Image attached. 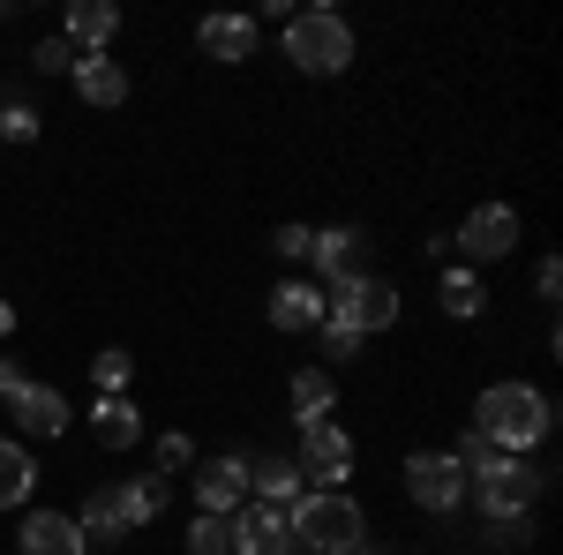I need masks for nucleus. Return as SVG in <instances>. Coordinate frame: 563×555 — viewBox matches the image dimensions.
<instances>
[{
  "label": "nucleus",
  "mask_w": 563,
  "mask_h": 555,
  "mask_svg": "<svg viewBox=\"0 0 563 555\" xmlns=\"http://www.w3.org/2000/svg\"><path fill=\"white\" fill-rule=\"evenodd\" d=\"M474 428L504 451V458H526V451H541V443H549L556 406H549L533 384H488L474 398Z\"/></svg>",
  "instance_id": "nucleus-1"
},
{
  "label": "nucleus",
  "mask_w": 563,
  "mask_h": 555,
  "mask_svg": "<svg viewBox=\"0 0 563 555\" xmlns=\"http://www.w3.org/2000/svg\"><path fill=\"white\" fill-rule=\"evenodd\" d=\"M294 525V555H361L368 548V518L346 488H308L301 503L286 511Z\"/></svg>",
  "instance_id": "nucleus-2"
},
{
  "label": "nucleus",
  "mask_w": 563,
  "mask_h": 555,
  "mask_svg": "<svg viewBox=\"0 0 563 555\" xmlns=\"http://www.w3.org/2000/svg\"><path fill=\"white\" fill-rule=\"evenodd\" d=\"M286 60L301 68V76H346L353 68V31L339 8H294V23H286Z\"/></svg>",
  "instance_id": "nucleus-3"
},
{
  "label": "nucleus",
  "mask_w": 563,
  "mask_h": 555,
  "mask_svg": "<svg viewBox=\"0 0 563 555\" xmlns=\"http://www.w3.org/2000/svg\"><path fill=\"white\" fill-rule=\"evenodd\" d=\"M323 323H339V331H353V338L390 331V323H398V293H390L384 278H368V270H346V278L323 286Z\"/></svg>",
  "instance_id": "nucleus-4"
},
{
  "label": "nucleus",
  "mask_w": 563,
  "mask_h": 555,
  "mask_svg": "<svg viewBox=\"0 0 563 555\" xmlns=\"http://www.w3.org/2000/svg\"><path fill=\"white\" fill-rule=\"evenodd\" d=\"M549 488V473L533 466V458H496L488 473L466 480V496L481 503V518H533V496Z\"/></svg>",
  "instance_id": "nucleus-5"
},
{
  "label": "nucleus",
  "mask_w": 563,
  "mask_h": 555,
  "mask_svg": "<svg viewBox=\"0 0 563 555\" xmlns=\"http://www.w3.org/2000/svg\"><path fill=\"white\" fill-rule=\"evenodd\" d=\"M406 496L435 518L459 511V503H466V466H459L451 451H413V458H406Z\"/></svg>",
  "instance_id": "nucleus-6"
},
{
  "label": "nucleus",
  "mask_w": 563,
  "mask_h": 555,
  "mask_svg": "<svg viewBox=\"0 0 563 555\" xmlns=\"http://www.w3.org/2000/svg\"><path fill=\"white\" fill-rule=\"evenodd\" d=\"M294 466H301V480L339 488V480L353 473V435H346L339 421H308V428H301V458H294Z\"/></svg>",
  "instance_id": "nucleus-7"
},
{
  "label": "nucleus",
  "mask_w": 563,
  "mask_h": 555,
  "mask_svg": "<svg viewBox=\"0 0 563 555\" xmlns=\"http://www.w3.org/2000/svg\"><path fill=\"white\" fill-rule=\"evenodd\" d=\"M519 248V211L511 203H481V211H466V225H459V256L466 263H496Z\"/></svg>",
  "instance_id": "nucleus-8"
},
{
  "label": "nucleus",
  "mask_w": 563,
  "mask_h": 555,
  "mask_svg": "<svg viewBox=\"0 0 563 555\" xmlns=\"http://www.w3.org/2000/svg\"><path fill=\"white\" fill-rule=\"evenodd\" d=\"M225 525H233V555H294V525L271 503H241Z\"/></svg>",
  "instance_id": "nucleus-9"
},
{
  "label": "nucleus",
  "mask_w": 563,
  "mask_h": 555,
  "mask_svg": "<svg viewBox=\"0 0 563 555\" xmlns=\"http://www.w3.org/2000/svg\"><path fill=\"white\" fill-rule=\"evenodd\" d=\"M241 496H249V458H241V451L196 466V503H203V518H233V511H241Z\"/></svg>",
  "instance_id": "nucleus-10"
},
{
  "label": "nucleus",
  "mask_w": 563,
  "mask_h": 555,
  "mask_svg": "<svg viewBox=\"0 0 563 555\" xmlns=\"http://www.w3.org/2000/svg\"><path fill=\"white\" fill-rule=\"evenodd\" d=\"M0 406H8L15 421L31 428V435H60V428H68V398H60V390H53V384H31V376H23V384H15V390H8Z\"/></svg>",
  "instance_id": "nucleus-11"
},
{
  "label": "nucleus",
  "mask_w": 563,
  "mask_h": 555,
  "mask_svg": "<svg viewBox=\"0 0 563 555\" xmlns=\"http://www.w3.org/2000/svg\"><path fill=\"white\" fill-rule=\"evenodd\" d=\"M15 548H23V555H84L90 541L76 533V518H68V511H31V518H23V533H15Z\"/></svg>",
  "instance_id": "nucleus-12"
},
{
  "label": "nucleus",
  "mask_w": 563,
  "mask_h": 555,
  "mask_svg": "<svg viewBox=\"0 0 563 555\" xmlns=\"http://www.w3.org/2000/svg\"><path fill=\"white\" fill-rule=\"evenodd\" d=\"M68 76H76V98H84V106H121V98H129V68H121L113 53H76Z\"/></svg>",
  "instance_id": "nucleus-13"
},
{
  "label": "nucleus",
  "mask_w": 563,
  "mask_h": 555,
  "mask_svg": "<svg viewBox=\"0 0 563 555\" xmlns=\"http://www.w3.org/2000/svg\"><path fill=\"white\" fill-rule=\"evenodd\" d=\"M249 488H256V503H271V511H294L308 496V480L294 458H249Z\"/></svg>",
  "instance_id": "nucleus-14"
},
{
  "label": "nucleus",
  "mask_w": 563,
  "mask_h": 555,
  "mask_svg": "<svg viewBox=\"0 0 563 555\" xmlns=\"http://www.w3.org/2000/svg\"><path fill=\"white\" fill-rule=\"evenodd\" d=\"M113 38H121V8L113 0H76L68 8V45L76 53H106Z\"/></svg>",
  "instance_id": "nucleus-15"
},
{
  "label": "nucleus",
  "mask_w": 563,
  "mask_h": 555,
  "mask_svg": "<svg viewBox=\"0 0 563 555\" xmlns=\"http://www.w3.org/2000/svg\"><path fill=\"white\" fill-rule=\"evenodd\" d=\"M196 45L211 60H249L256 53V15H203L196 23Z\"/></svg>",
  "instance_id": "nucleus-16"
},
{
  "label": "nucleus",
  "mask_w": 563,
  "mask_h": 555,
  "mask_svg": "<svg viewBox=\"0 0 563 555\" xmlns=\"http://www.w3.org/2000/svg\"><path fill=\"white\" fill-rule=\"evenodd\" d=\"M271 323H278V331H323V286L286 278V286L271 293Z\"/></svg>",
  "instance_id": "nucleus-17"
},
{
  "label": "nucleus",
  "mask_w": 563,
  "mask_h": 555,
  "mask_svg": "<svg viewBox=\"0 0 563 555\" xmlns=\"http://www.w3.org/2000/svg\"><path fill=\"white\" fill-rule=\"evenodd\" d=\"M31 488H38V458H31L23 443H8V435H0V511H23V503H31Z\"/></svg>",
  "instance_id": "nucleus-18"
},
{
  "label": "nucleus",
  "mask_w": 563,
  "mask_h": 555,
  "mask_svg": "<svg viewBox=\"0 0 563 555\" xmlns=\"http://www.w3.org/2000/svg\"><path fill=\"white\" fill-rule=\"evenodd\" d=\"M90 428H98L106 451H135V443H143V413H135L129 398H98V406H90Z\"/></svg>",
  "instance_id": "nucleus-19"
},
{
  "label": "nucleus",
  "mask_w": 563,
  "mask_h": 555,
  "mask_svg": "<svg viewBox=\"0 0 563 555\" xmlns=\"http://www.w3.org/2000/svg\"><path fill=\"white\" fill-rule=\"evenodd\" d=\"M113 503L129 518V533H143L151 518H166V480L158 473H143V480H113Z\"/></svg>",
  "instance_id": "nucleus-20"
},
{
  "label": "nucleus",
  "mask_w": 563,
  "mask_h": 555,
  "mask_svg": "<svg viewBox=\"0 0 563 555\" xmlns=\"http://www.w3.org/2000/svg\"><path fill=\"white\" fill-rule=\"evenodd\" d=\"M76 533H84V541H121V533H129V518H121V503H113V480L84 496V511H76Z\"/></svg>",
  "instance_id": "nucleus-21"
},
{
  "label": "nucleus",
  "mask_w": 563,
  "mask_h": 555,
  "mask_svg": "<svg viewBox=\"0 0 563 555\" xmlns=\"http://www.w3.org/2000/svg\"><path fill=\"white\" fill-rule=\"evenodd\" d=\"M331 398H339V384H331V376H323V368H301V376H294V421H331Z\"/></svg>",
  "instance_id": "nucleus-22"
},
{
  "label": "nucleus",
  "mask_w": 563,
  "mask_h": 555,
  "mask_svg": "<svg viewBox=\"0 0 563 555\" xmlns=\"http://www.w3.org/2000/svg\"><path fill=\"white\" fill-rule=\"evenodd\" d=\"M353 248H361V233H353V225H331V233H316V241H308V263H316L323 278H346Z\"/></svg>",
  "instance_id": "nucleus-23"
},
{
  "label": "nucleus",
  "mask_w": 563,
  "mask_h": 555,
  "mask_svg": "<svg viewBox=\"0 0 563 555\" xmlns=\"http://www.w3.org/2000/svg\"><path fill=\"white\" fill-rule=\"evenodd\" d=\"M443 308H451L459 323H474L481 308H488V293H481V270H466V263H459V270H443Z\"/></svg>",
  "instance_id": "nucleus-24"
},
{
  "label": "nucleus",
  "mask_w": 563,
  "mask_h": 555,
  "mask_svg": "<svg viewBox=\"0 0 563 555\" xmlns=\"http://www.w3.org/2000/svg\"><path fill=\"white\" fill-rule=\"evenodd\" d=\"M129 376H135V360L121 353V345H106V353L90 360V384H98V398H121V390H129Z\"/></svg>",
  "instance_id": "nucleus-25"
},
{
  "label": "nucleus",
  "mask_w": 563,
  "mask_h": 555,
  "mask_svg": "<svg viewBox=\"0 0 563 555\" xmlns=\"http://www.w3.org/2000/svg\"><path fill=\"white\" fill-rule=\"evenodd\" d=\"M481 541H488L496 555H519V548H533V518H488Z\"/></svg>",
  "instance_id": "nucleus-26"
},
{
  "label": "nucleus",
  "mask_w": 563,
  "mask_h": 555,
  "mask_svg": "<svg viewBox=\"0 0 563 555\" xmlns=\"http://www.w3.org/2000/svg\"><path fill=\"white\" fill-rule=\"evenodd\" d=\"M188 555H233V525L225 518H196L188 525Z\"/></svg>",
  "instance_id": "nucleus-27"
},
{
  "label": "nucleus",
  "mask_w": 563,
  "mask_h": 555,
  "mask_svg": "<svg viewBox=\"0 0 563 555\" xmlns=\"http://www.w3.org/2000/svg\"><path fill=\"white\" fill-rule=\"evenodd\" d=\"M451 458H459V466H466V480H474V473H488V466H496V458H504V451H496V443H488V435H481V428H466V435H459V451H451Z\"/></svg>",
  "instance_id": "nucleus-28"
},
{
  "label": "nucleus",
  "mask_w": 563,
  "mask_h": 555,
  "mask_svg": "<svg viewBox=\"0 0 563 555\" xmlns=\"http://www.w3.org/2000/svg\"><path fill=\"white\" fill-rule=\"evenodd\" d=\"M31 68H38V76H68V68H76V45H68V38H38Z\"/></svg>",
  "instance_id": "nucleus-29"
},
{
  "label": "nucleus",
  "mask_w": 563,
  "mask_h": 555,
  "mask_svg": "<svg viewBox=\"0 0 563 555\" xmlns=\"http://www.w3.org/2000/svg\"><path fill=\"white\" fill-rule=\"evenodd\" d=\"M0 135H8V143H31V135H38V113H31V106H0Z\"/></svg>",
  "instance_id": "nucleus-30"
},
{
  "label": "nucleus",
  "mask_w": 563,
  "mask_h": 555,
  "mask_svg": "<svg viewBox=\"0 0 563 555\" xmlns=\"http://www.w3.org/2000/svg\"><path fill=\"white\" fill-rule=\"evenodd\" d=\"M308 241H316L308 225H278V233H271V248H278L286 263H308Z\"/></svg>",
  "instance_id": "nucleus-31"
},
{
  "label": "nucleus",
  "mask_w": 563,
  "mask_h": 555,
  "mask_svg": "<svg viewBox=\"0 0 563 555\" xmlns=\"http://www.w3.org/2000/svg\"><path fill=\"white\" fill-rule=\"evenodd\" d=\"M180 466H196V443L188 435H158V473H180Z\"/></svg>",
  "instance_id": "nucleus-32"
},
{
  "label": "nucleus",
  "mask_w": 563,
  "mask_h": 555,
  "mask_svg": "<svg viewBox=\"0 0 563 555\" xmlns=\"http://www.w3.org/2000/svg\"><path fill=\"white\" fill-rule=\"evenodd\" d=\"M353 353H361V338H353V331H339V323H323V360H339V368H346Z\"/></svg>",
  "instance_id": "nucleus-33"
},
{
  "label": "nucleus",
  "mask_w": 563,
  "mask_h": 555,
  "mask_svg": "<svg viewBox=\"0 0 563 555\" xmlns=\"http://www.w3.org/2000/svg\"><path fill=\"white\" fill-rule=\"evenodd\" d=\"M556 286H563V270H556V256H549L541 270H533V293H541V300H556Z\"/></svg>",
  "instance_id": "nucleus-34"
},
{
  "label": "nucleus",
  "mask_w": 563,
  "mask_h": 555,
  "mask_svg": "<svg viewBox=\"0 0 563 555\" xmlns=\"http://www.w3.org/2000/svg\"><path fill=\"white\" fill-rule=\"evenodd\" d=\"M15 384H23V360H0V398H8Z\"/></svg>",
  "instance_id": "nucleus-35"
},
{
  "label": "nucleus",
  "mask_w": 563,
  "mask_h": 555,
  "mask_svg": "<svg viewBox=\"0 0 563 555\" xmlns=\"http://www.w3.org/2000/svg\"><path fill=\"white\" fill-rule=\"evenodd\" d=\"M8 331H15V308H8V300H0V338H8Z\"/></svg>",
  "instance_id": "nucleus-36"
},
{
  "label": "nucleus",
  "mask_w": 563,
  "mask_h": 555,
  "mask_svg": "<svg viewBox=\"0 0 563 555\" xmlns=\"http://www.w3.org/2000/svg\"><path fill=\"white\" fill-rule=\"evenodd\" d=\"M413 555H429V548H413Z\"/></svg>",
  "instance_id": "nucleus-37"
}]
</instances>
